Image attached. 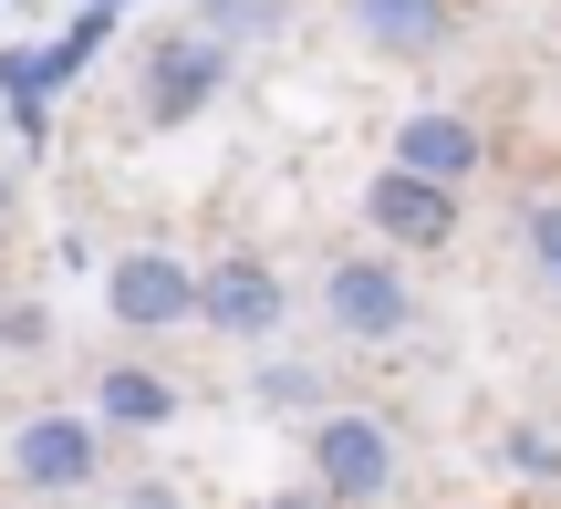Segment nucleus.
I'll return each instance as SVG.
<instances>
[{
  "instance_id": "obj_15",
  "label": "nucleus",
  "mask_w": 561,
  "mask_h": 509,
  "mask_svg": "<svg viewBox=\"0 0 561 509\" xmlns=\"http://www.w3.org/2000/svg\"><path fill=\"white\" fill-rule=\"evenodd\" d=\"M271 509H343V499H333V489H312V478H301V489H280Z\"/></svg>"
},
{
  "instance_id": "obj_4",
  "label": "nucleus",
  "mask_w": 561,
  "mask_h": 509,
  "mask_svg": "<svg viewBox=\"0 0 561 509\" xmlns=\"http://www.w3.org/2000/svg\"><path fill=\"white\" fill-rule=\"evenodd\" d=\"M11 478L21 489H42V499H62V489H94L104 478V416H21L11 427Z\"/></svg>"
},
{
  "instance_id": "obj_13",
  "label": "nucleus",
  "mask_w": 561,
  "mask_h": 509,
  "mask_svg": "<svg viewBox=\"0 0 561 509\" xmlns=\"http://www.w3.org/2000/svg\"><path fill=\"white\" fill-rule=\"evenodd\" d=\"M510 468L520 478H561V427H520L510 437Z\"/></svg>"
},
{
  "instance_id": "obj_3",
  "label": "nucleus",
  "mask_w": 561,
  "mask_h": 509,
  "mask_svg": "<svg viewBox=\"0 0 561 509\" xmlns=\"http://www.w3.org/2000/svg\"><path fill=\"white\" fill-rule=\"evenodd\" d=\"M198 302H208V270H187L178 250H125L104 270V312L125 333H178V323H198Z\"/></svg>"
},
{
  "instance_id": "obj_8",
  "label": "nucleus",
  "mask_w": 561,
  "mask_h": 509,
  "mask_svg": "<svg viewBox=\"0 0 561 509\" xmlns=\"http://www.w3.org/2000/svg\"><path fill=\"white\" fill-rule=\"evenodd\" d=\"M479 157H489V136L458 115V104H416V115L396 125V166H416V177H437V187H468Z\"/></svg>"
},
{
  "instance_id": "obj_16",
  "label": "nucleus",
  "mask_w": 561,
  "mask_h": 509,
  "mask_svg": "<svg viewBox=\"0 0 561 509\" xmlns=\"http://www.w3.org/2000/svg\"><path fill=\"white\" fill-rule=\"evenodd\" d=\"M136 509H178V499H167V489H136Z\"/></svg>"
},
{
  "instance_id": "obj_14",
  "label": "nucleus",
  "mask_w": 561,
  "mask_h": 509,
  "mask_svg": "<svg viewBox=\"0 0 561 509\" xmlns=\"http://www.w3.org/2000/svg\"><path fill=\"white\" fill-rule=\"evenodd\" d=\"M312 395H322V374H301V365L261 374V406H312Z\"/></svg>"
},
{
  "instance_id": "obj_11",
  "label": "nucleus",
  "mask_w": 561,
  "mask_h": 509,
  "mask_svg": "<svg viewBox=\"0 0 561 509\" xmlns=\"http://www.w3.org/2000/svg\"><path fill=\"white\" fill-rule=\"evenodd\" d=\"M520 250H530V270L561 291V198H530L520 208Z\"/></svg>"
},
{
  "instance_id": "obj_1",
  "label": "nucleus",
  "mask_w": 561,
  "mask_h": 509,
  "mask_svg": "<svg viewBox=\"0 0 561 509\" xmlns=\"http://www.w3.org/2000/svg\"><path fill=\"white\" fill-rule=\"evenodd\" d=\"M322 323L343 344H405L416 333V281H405L385 250H354V261L322 270Z\"/></svg>"
},
{
  "instance_id": "obj_17",
  "label": "nucleus",
  "mask_w": 561,
  "mask_h": 509,
  "mask_svg": "<svg viewBox=\"0 0 561 509\" xmlns=\"http://www.w3.org/2000/svg\"><path fill=\"white\" fill-rule=\"evenodd\" d=\"M0 219H11V166H0Z\"/></svg>"
},
{
  "instance_id": "obj_12",
  "label": "nucleus",
  "mask_w": 561,
  "mask_h": 509,
  "mask_svg": "<svg viewBox=\"0 0 561 509\" xmlns=\"http://www.w3.org/2000/svg\"><path fill=\"white\" fill-rule=\"evenodd\" d=\"M261 21H280V0H208V11H198V32L240 42V32H261Z\"/></svg>"
},
{
  "instance_id": "obj_18",
  "label": "nucleus",
  "mask_w": 561,
  "mask_h": 509,
  "mask_svg": "<svg viewBox=\"0 0 561 509\" xmlns=\"http://www.w3.org/2000/svg\"><path fill=\"white\" fill-rule=\"evenodd\" d=\"M0 344H11V323H0Z\"/></svg>"
},
{
  "instance_id": "obj_5",
  "label": "nucleus",
  "mask_w": 561,
  "mask_h": 509,
  "mask_svg": "<svg viewBox=\"0 0 561 509\" xmlns=\"http://www.w3.org/2000/svg\"><path fill=\"white\" fill-rule=\"evenodd\" d=\"M219 83H229V42H219V32H167L157 53H146V125L208 115Z\"/></svg>"
},
{
  "instance_id": "obj_6",
  "label": "nucleus",
  "mask_w": 561,
  "mask_h": 509,
  "mask_svg": "<svg viewBox=\"0 0 561 509\" xmlns=\"http://www.w3.org/2000/svg\"><path fill=\"white\" fill-rule=\"evenodd\" d=\"M364 219H375L385 250H447V240H458V187L416 177V166H375V187H364Z\"/></svg>"
},
{
  "instance_id": "obj_9",
  "label": "nucleus",
  "mask_w": 561,
  "mask_h": 509,
  "mask_svg": "<svg viewBox=\"0 0 561 509\" xmlns=\"http://www.w3.org/2000/svg\"><path fill=\"white\" fill-rule=\"evenodd\" d=\"M354 21L375 53H396V62H416V53H437V42H458V0H354Z\"/></svg>"
},
{
  "instance_id": "obj_2",
  "label": "nucleus",
  "mask_w": 561,
  "mask_h": 509,
  "mask_svg": "<svg viewBox=\"0 0 561 509\" xmlns=\"http://www.w3.org/2000/svg\"><path fill=\"white\" fill-rule=\"evenodd\" d=\"M301 448H312V489H333L343 509H364V499L396 489V427L364 416V406H322Z\"/></svg>"
},
{
  "instance_id": "obj_10",
  "label": "nucleus",
  "mask_w": 561,
  "mask_h": 509,
  "mask_svg": "<svg viewBox=\"0 0 561 509\" xmlns=\"http://www.w3.org/2000/svg\"><path fill=\"white\" fill-rule=\"evenodd\" d=\"M94 416L115 437H146V427H167V416H178V385H167V374H146V365H104L94 374Z\"/></svg>"
},
{
  "instance_id": "obj_7",
  "label": "nucleus",
  "mask_w": 561,
  "mask_h": 509,
  "mask_svg": "<svg viewBox=\"0 0 561 509\" xmlns=\"http://www.w3.org/2000/svg\"><path fill=\"white\" fill-rule=\"evenodd\" d=\"M280 312H291V291H280V270L261 261V250H229V261H208V302H198L208 333H229V344H271Z\"/></svg>"
}]
</instances>
